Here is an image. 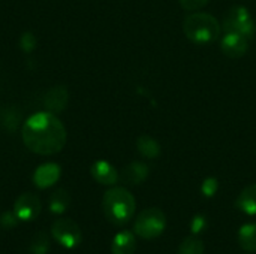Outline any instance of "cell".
I'll list each match as a JSON object with an SVG mask.
<instances>
[{
	"label": "cell",
	"mask_w": 256,
	"mask_h": 254,
	"mask_svg": "<svg viewBox=\"0 0 256 254\" xmlns=\"http://www.w3.org/2000/svg\"><path fill=\"white\" fill-rule=\"evenodd\" d=\"M150 174V169L142 162H132L128 166L123 168V171L118 174V180L124 183L126 186H138L147 180Z\"/></svg>",
	"instance_id": "obj_9"
},
{
	"label": "cell",
	"mask_w": 256,
	"mask_h": 254,
	"mask_svg": "<svg viewBox=\"0 0 256 254\" xmlns=\"http://www.w3.org/2000/svg\"><path fill=\"white\" fill-rule=\"evenodd\" d=\"M42 204L39 198L33 193H22L14 205V213L20 219V222H32L38 219L40 214Z\"/></svg>",
	"instance_id": "obj_7"
},
{
	"label": "cell",
	"mask_w": 256,
	"mask_h": 254,
	"mask_svg": "<svg viewBox=\"0 0 256 254\" xmlns=\"http://www.w3.org/2000/svg\"><path fill=\"white\" fill-rule=\"evenodd\" d=\"M207 228H208V220H207V217H206V216H202V214H196V216H194V217H192V220H190V226H189L190 235L198 237V235H201L202 232H206V231H207Z\"/></svg>",
	"instance_id": "obj_21"
},
{
	"label": "cell",
	"mask_w": 256,
	"mask_h": 254,
	"mask_svg": "<svg viewBox=\"0 0 256 254\" xmlns=\"http://www.w3.org/2000/svg\"><path fill=\"white\" fill-rule=\"evenodd\" d=\"M249 49V39L238 33H225L220 39V51L228 58H240Z\"/></svg>",
	"instance_id": "obj_8"
},
{
	"label": "cell",
	"mask_w": 256,
	"mask_h": 254,
	"mask_svg": "<svg viewBox=\"0 0 256 254\" xmlns=\"http://www.w3.org/2000/svg\"><path fill=\"white\" fill-rule=\"evenodd\" d=\"M30 253L32 254H46L50 252V238L45 232H38L30 241Z\"/></svg>",
	"instance_id": "obj_20"
},
{
	"label": "cell",
	"mask_w": 256,
	"mask_h": 254,
	"mask_svg": "<svg viewBox=\"0 0 256 254\" xmlns=\"http://www.w3.org/2000/svg\"><path fill=\"white\" fill-rule=\"evenodd\" d=\"M238 244L244 252H256V223H246L238 229Z\"/></svg>",
	"instance_id": "obj_15"
},
{
	"label": "cell",
	"mask_w": 256,
	"mask_h": 254,
	"mask_svg": "<svg viewBox=\"0 0 256 254\" xmlns=\"http://www.w3.org/2000/svg\"><path fill=\"white\" fill-rule=\"evenodd\" d=\"M208 0H180V6L188 10V12H195L200 10L201 7H204L207 4Z\"/></svg>",
	"instance_id": "obj_24"
},
{
	"label": "cell",
	"mask_w": 256,
	"mask_h": 254,
	"mask_svg": "<svg viewBox=\"0 0 256 254\" xmlns=\"http://www.w3.org/2000/svg\"><path fill=\"white\" fill-rule=\"evenodd\" d=\"M219 21L207 12H190L183 21V31L186 37L196 45H207L218 40L220 36Z\"/></svg>",
	"instance_id": "obj_3"
},
{
	"label": "cell",
	"mask_w": 256,
	"mask_h": 254,
	"mask_svg": "<svg viewBox=\"0 0 256 254\" xmlns=\"http://www.w3.org/2000/svg\"><path fill=\"white\" fill-rule=\"evenodd\" d=\"M102 210L106 220L116 226H124L135 214L136 202L134 195L124 187H111L102 199Z\"/></svg>",
	"instance_id": "obj_2"
},
{
	"label": "cell",
	"mask_w": 256,
	"mask_h": 254,
	"mask_svg": "<svg viewBox=\"0 0 256 254\" xmlns=\"http://www.w3.org/2000/svg\"><path fill=\"white\" fill-rule=\"evenodd\" d=\"M21 45H22V49L24 51H32L33 48H34V37L32 36V34H24L22 37H21Z\"/></svg>",
	"instance_id": "obj_25"
},
{
	"label": "cell",
	"mask_w": 256,
	"mask_h": 254,
	"mask_svg": "<svg viewBox=\"0 0 256 254\" xmlns=\"http://www.w3.org/2000/svg\"><path fill=\"white\" fill-rule=\"evenodd\" d=\"M60 166L56 163H45L40 165L34 174H33V183L39 187V189H46L54 186L58 178H60Z\"/></svg>",
	"instance_id": "obj_11"
},
{
	"label": "cell",
	"mask_w": 256,
	"mask_h": 254,
	"mask_svg": "<svg viewBox=\"0 0 256 254\" xmlns=\"http://www.w3.org/2000/svg\"><path fill=\"white\" fill-rule=\"evenodd\" d=\"M166 216L160 208H147L141 211L134 223V232L142 240H154L164 234Z\"/></svg>",
	"instance_id": "obj_4"
},
{
	"label": "cell",
	"mask_w": 256,
	"mask_h": 254,
	"mask_svg": "<svg viewBox=\"0 0 256 254\" xmlns=\"http://www.w3.org/2000/svg\"><path fill=\"white\" fill-rule=\"evenodd\" d=\"M92 177L104 186H114L118 181L117 169L106 160H98L92 166Z\"/></svg>",
	"instance_id": "obj_12"
},
{
	"label": "cell",
	"mask_w": 256,
	"mask_h": 254,
	"mask_svg": "<svg viewBox=\"0 0 256 254\" xmlns=\"http://www.w3.org/2000/svg\"><path fill=\"white\" fill-rule=\"evenodd\" d=\"M68 102H69V94L63 85H56L50 88L44 97V105L51 114L62 112L68 106Z\"/></svg>",
	"instance_id": "obj_10"
},
{
	"label": "cell",
	"mask_w": 256,
	"mask_h": 254,
	"mask_svg": "<svg viewBox=\"0 0 256 254\" xmlns=\"http://www.w3.org/2000/svg\"><path fill=\"white\" fill-rule=\"evenodd\" d=\"M222 30L224 33H238L250 39L255 34L256 24L248 7L234 6L225 18L222 24Z\"/></svg>",
	"instance_id": "obj_5"
},
{
	"label": "cell",
	"mask_w": 256,
	"mask_h": 254,
	"mask_svg": "<svg viewBox=\"0 0 256 254\" xmlns=\"http://www.w3.org/2000/svg\"><path fill=\"white\" fill-rule=\"evenodd\" d=\"M21 121V114L15 108H2L0 109V124L6 129L14 132Z\"/></svg>",
	"instance_id": "obj_18"
},
{
	"label": "cell",
	"mask_w": 256,
	"mask_h": 254,
	"mask_svg": "<svg viewBox=\"0 0 256 254\" xmlns=\"http://www.w3.org/2000/svg\"><path fill=\"white\" fill-rule=\"evenodd\" d=\"M18 222H20V219L16 217V214L12 211H4L2 216H0V226L3 228V229H12V228H15L16 225H18Z\"/></svg>",
	"instance_id": "obj_23"
},
{
	"label": "cell",
	"mask_w": 256,
	"mask_h": 254,
	"mask_svg": "<svg viewBox=\"0 0 256 254\" xmlns=\"http://www.w3.org/2000/svg\"><path fill=\"white\" fill-rule=\"evenodd\" d=\"M66 138L64 126L51 112L34 114L22 126L24 145L34 154L52 156L60 153Z\"/></svg>",
	"instance_id": "obj_1"
},
{
	"label": "cell",
	"mask_w": 256,
	"mask_h": 254,
	"mask_svg": "<svg viewBox=\"0 0 256 254\" xmlns=\"http://www.w3.org/2000/svg\"><path fill=\"white\" fill-rule=\"evenodd\" d=\"M236 207L248 216H256V184H250L240 192Z\"/></svg>",
	"instance_id": "obj_14"
},
{
	"label": "cell",
	"mask_w": 256,
	"mask_h": 254,
	"mask_svg": "<svg viewBox=\"0 0 256 254\" xmlns=\"http://www.w3.org/2000/svg\"><path fill=\"white\" fill-rule=\"evenodd\" d=\"M52 238L66 250L76 249L82 241V232L80 226L70 219H58L51 226Z\"/></svg>",
	"instance_id": "obj_6"
},
{
	"label": "cell",
	"mask_w": 256,
	"mask_h": 254,
	"mask_svg": "<svg viewBox=\"0 0 256 254\" xmlns=\"http://www.w3.org/2000/svg\"><path fill=\"white\" fill-rule=\"evenodd\" d=\"M219 187H220L219 181L216 178H213V177H208L201 184V193H202L204 198L210 199V198L216 196V193L219 192Z\"/></svg>",
	"instance_id": "obj_22"
},
{
	"label": "cell",
	"mask_w": 256,
	"mask_h": 254,
	"mask_svg": "<svg viewBox=\"0 0 256 254\" xmlns=\"http://www.w3.org/2000/svg\"><path fill=\"white\" fill-rule=\"evenodd\" d=\"M138 153L146 159H156L160 156V145L156 139L148 135H141L136 141Z\"/></svg>",
	"instance_id": "obj_16"
},
{
	"label": "cell",
	"mask_w": 256,
	"mask_h": 254,
	"mask_svg": "<svg viewBox=\"0 0 256 254\" xmlns=\"http://www.w3.org/2000/svg\"><path fill=\"white\" fill-rule=\"evenodd\" d=\"M204 252H206L204 243L198 237L190 235L186 240H183L177 254H204Z\"/></svg>",
	"instance_id": "obj_19"
},
{
	"label": "cell",
	"mask_w": 256,
	"mask_h": 254,
	"mask_svg": "<svg viewBox=\"0 0 256 254\" xmlns=\"http://www.w3.org/2000/svg\"><path fill=\"white\" fill-rule=\"evenodd\" d=\"M136 252V237L135 232L122 231L118 232L111 243L112 254H135Z\"/></svg>",
	"instance_id": "obj_13"
},
{
	"label": "cell",
	"mask_w": 256,
	"mask_h": 254,
	"mask_svg": "<svg viewBox=\"0 0 256 254\" xmlns=\"http://www.w3.org/2000/svg\"><path fill=\"white\" fill-rule=\"evenodd\" d=\"M69 205H70V196L64 189H58L50 196V211L52 214L60 216L66 213Z\"/></svg>",
	"instance_id": "obj_17"
}]
</instances>
